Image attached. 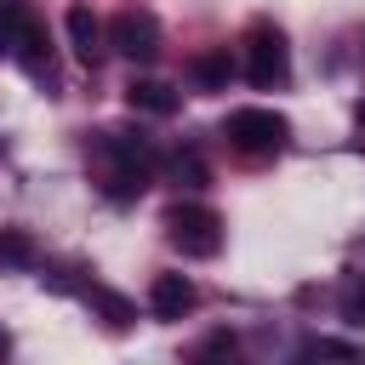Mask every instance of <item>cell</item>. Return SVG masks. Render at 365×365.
Instances as JSON below:
<instances>
[{"mask_svg":"<svg viewBox=\"0 0 365 365\" xmlns=\"http://www.w3.org/2000/svg\"><path fill=\"white\" fill-rule=\"evenodd\" d=\"M91 165L108 200H137L154 171V143L143 131H97L91 137Z\"/></svg>","mask_w":365,"mask_h":365,"instance_id":"6da1fadb","label":"cell"},{"mask_svg":"<svg viewBox=\"0 0 365 365\" xmlns=\"http://www.w3.org/2000/svg\"><path fill=\"white\" fill-rule=\"evenodd\" d=\"M222 137H228L234 154H245V160H268V154H279V148L291 143V120L274 114V108H228Z\"/></svg>","mask_w":365,"mask_h":365,"instance_id":"7a4b0ae2","label":"cell"},{"mask_svg":"<svg viewBox=\"0 0 365 365\" xmlns=\"http://www.w3.org/2000/svg\"><path fill=\"white\" fill-rule=\"evenodd\" d=\"M165 240L182 251V257H217L222 251V217L200 200H177L165 211Z\"/></svg>","mask_w":365,"mask_h":365,"instance_id":"3957f363","label":"cell"},{"mask_svg":"<svg viewBox=\"0 0 365 365\" xmlns=\"http://www.w3.org/2000/svg\"><path fill=\"white\" fill-rule=\"evenodd\" d=\"M245 80L251 86H285L291 80V46H285V34L274 29V23H251L245 29Z\"/></svg>","mask_w":365,"mask_h":365,"instance_id":"277c9868","label":"cell"},{"mask_svg":"<svg viewBox=\"0 0 365 365\" xmlns=\"http://www.w3.org/2000/svg\"><path fill=\"white\" fill-rule=\"evenodd\" d=\"M108 46L120 57H131V63H154L160 57V23H154V11H120L108 23Z\"/></svg>","mask_w":365,"mask_h":365,"instance_id":"5b68a950","label":"cell"},{"mask_svg":"<svg viewBox=\"0 0 365 365\" xmlns=\"http://www.w3.org/2000/svg\"><path fill=\"white\" fill-rule=\"evenodd\" d=\"M194 302H200V291H194L188 274H154V285H148V314L154 319H182Z\"/></svg>","mask_w":365,"mask_h":365,"instance_id":"8992f818","label":"cell"},{"mask_svg":"<svg viewBox=\"0 0 365 365\" xmlns=\"http://www.w3.org/2000/svg\"><path fill=\"white\" fill-rule=\"evenodd\" d=\"M63 29H68V46H74V57H80V63H97V51H103V23L91 17V6H68Z\"/></svg>","mask_w":365,"mask_h":365,"instance_id":"52a82bcc","label":"cell"},{"mask_svg":"<svg viewBox=\"0 0 365 365\" xmlns=\"http://www.w3.org/2000/svg\"><path fill=\"white\" fill-rule=\"evenodd\" d=\"M125 103H131L137 114H177L182 97H177L165 80H131V86H125Z\"/></svg>","mask_w":365,"mask_h":365,"instance_id":"ba28073f","label":"cell"},{"mask_svg":"<svg viewBox=\"0 0 365 365\" xmlns=\"http://www.w3.org/2000/svg\"><path fill=\"white\" fill-rule=\"evenodd\" d=\"M188 74H194V86H200V91H222V86H228V74H234V57H228V46H217V51H200V57L188 63Z\"/></svg>","mask_w":365,"mask_h":365,"instance_id":"9c48e42d","label":"cell"},{"mask_svg":"<svg viewBox=\"0 0 365 365\" xmlns=\"http://www.w3.org/2000/svg\"><path fill=\"white\" fill-rule=\"evenodd\" d=\"M291 365H365V348H354V342H331V336H319V342H308Z\"/></svg>","mask_w":365,"mask_h":365,"instance_id":"30bf717a","label":"cell"},{"mask_svg":"<svg viewBox=\"0 0 365 365\" xmlns=\"http://www.w3.org/2000/svg\"><path fill=\"white\" fill-rule=\"evenodd\" d=\"M34 23V11H29V0H0V57H11V46H17V34Z\"/></svg>","mask_w":365,"mask_h":365,"instance_id":"8fae6325","label":"cell"},{"mask_svg":"<svg viewBox=\"0 0 365 365\" xmlns=\"http://www.w3.org/2000/svg\"><path fill=\"white\" fill-rule=\"evenodd\" d=\"M0 262L6 268H29L34 262V240L23 228H0Z\"/></svg>","mask_w":365,"mask_h":365,"instance_id":"7c38bea8","label":"cell"},{"mask_svg":"<svg viewBox=\"0 0 365 365\" xmlns=\"http://www.w3.org/2000/svg\"><path fill=\"white\" fill-rule=\"evenodd\" d=\"M86 297H91V302L103 308V319H108V325H131V319H137V308H131L125 297H114V291H103V285H86Z\"/></svg>","mask_w":365,"mask_h":365,"instance_id":"4fadbf2b","label":"cell"},{"mask_svg":"<svg viewBox=\"0 0 365 365\" xmlns=\"http://www.w3.org/2000/svg\"><path fill=\"white\" fill-rule=\"evenodd\" d=\"M171 177L188 182V188H200V182H205V160H200L194 148H182V154H171Z\"/></svg>","mask_w":365,"mask_h":365,"instance_id":"5bb4252c","label":"cell"},{"mask_svg":"<svg viewBox=\"0 0 365 365\" xmlns=\"http://www.w3.org/2000/svg\"><path fill=\"white\" fill-rule=\"evenodd\" d=\"M342 319H348L354 331H365V279H348V285H342Z\"/></svg>","mask_w":365,"mask_h":365,"instance_id":"9a60e30c","label":"cell"},{"mask_svg":"<svg viewBox=\"0 0 365 365\" xmlns=\"http://www.w3.org/2000/svg\"><path fill=\"white\" fill-rule=\"evenodd\" d=\"M354 120H359V137H365V103H359V108H354Z\"/></svg>","mask_w":365,"mask_h":365,"instance_id":"2e32d148","label":"cell"},{"mask_svg":"<svg viewBox=\"0 0 365 365\" xmlns=\"http://www.w3.org/2000/svg\"><path fill=\"white\" fill-rule=\"evenodd\" d=\"M6 348H11V342H6V331H0V359H6Z\"/></svg>","mask_w":365,"mask_h":365,"instance_id":"e0dca14e","label":"cell"}]
</instances>
